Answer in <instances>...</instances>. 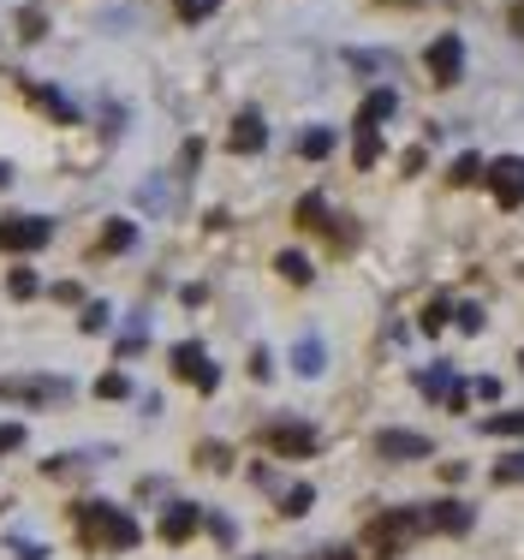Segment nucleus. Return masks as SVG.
<instances>
[{"mask_svg":"<svg viewBox=\"0 0 524 560\" xmlns=\"http://www.w3.org/2000/svg\"><path fill=\"white\" fill-rule=\"evenodd\" d=\"M78 537L90 542V549H102V555H119V549H138V518L126 513V506H114V501H84L78 506Z\"/></svg>","mask_w":524,"mask_h":560,"instance_id":"nucleus-1","label":"nucleus"},{"mask_svg":"<svg viewBox=\"0 0 524 560\" xmlns=\"http://www.w3.org/2000/svg\"><path fill=\"white\" fill-rule=\"evenodd\" d=\"M477 173H482V155H459V162H453V179L459 185H471Z\"/></svg>","mask_w":524,"mask_h":560,"instance_id":"nucleus-27","label":"nucleus"},{"mask_svg":"<svg viewBox=\"0 0 524 560\" xmlns=\"http://www.w3.org/2000/svg\"><path fill=\"white\" fill-rule=\"evenodd\" d=\"M12 555H19V560H48L43 542H24V537H12Z\"/></svg>","mask_w":524,"mask_h":560,"instance_id":"nucleus-29","label":"nucleus"},{"mask_svg":"<svg viewBox=\"0 0 524 560\" xmlns=\"http://www.w3.org/2000/svg\"><path fill=\"white\" fill-rule=\"evenodd\" d=\"M131 238H138V226H131V221H114V226L102 233V250H126Z\"/></svg>","mask_w":524,"mask_h":560,"instance_id":"nucleus-22","label":"nucleus"},{"mask_svg":"<svg viewBox=\"0 0 524 560\" xmlns=\"http://www.w3.org/2000/svg\"><path fill=\"white\" fill-rule=\"evenodd\" d=\"M375 453H382V459H394V465L429 459V435H418V430H382V435H375Z\"/></svg>","mask_w":524,"mask_h":560,"instance_id":"nucleus-8","label":"nucleus"},{"mask_svg":"<svg viewBox=\"0 0 524 560\" xmlns=\"http://www.w3.org/2000/svg\"><path fill=\"white\" fill-rule=\"evenodd\" d=\"M459 328H465V335H477V328H482V311H477V304H465V311H459Z\"/></svg>","mask_w":524,"mask_h":560,"instance_id":"nucleus-32","label":"nucleus"},{"mask_svg":"<svg viewBox=\"0 0 524 560\" xmlns=\"http://www.w3.org/2000/svg\"><path fill=\"white\" fill-rule=\"evenodd\" d=\"M328 150H334V131H328V126H316V131H304V138H299V155H304V162H322Z\"/></svg>","mask_w":524,"mask_h":560,"instance_id":"nucleus-15","label":"nucleus"},{"mask_svg":"<svg viewBox=\"0 0 524 560\" xmlns=\"http://www.w3.org/2000/svg\"><path fill=\"white\" fill-rule=\"evenodd\" d=\"M7 292H12V299H31V292H43V280H36L31 269H19V275L7 280Z\"/></svg>","mask_w":524,"mask_h":560,"instance_id":"nucleus-25","label":"nucleus"},{"mask_svg":"<svg viewBox=\"0 0 524 560\" xmlns=\"http://www.w3.org/2000/svg\"><path fill=\"white\" fill-rule=\"evenodd\" d=\"M418 388H423L429 399H435V394H441V399H447V394H453V370H447V364H435V370H423V376H418Z\"/></svg>","mask_w":524,"mask_h":560,"instance_id":"nucleus-17","label":"nucleus"},{"mask_svg":"<svg viewBox=\"0 0 524 560\" xmlns=\"http://www.w3.org/2000/svg\"><path fill=\"white\" fill-rule=\"evenodd\" d=\"M197 525H203V506H197V501H173L167 513H161V537H167V542H185Z\"/></svg>","mask_w":524,"mask_h":560,"instance_id":"nucleus-11","label":"nucleus"},{"mask_svg":"<svg viewBox=\"0 0 524 560\" xmlns=\"http://www.w3.org/2000/svg\"><path fill=\"white\" fill-rule=\"evenodd\" d=\"M0 399H19V406H54V399H72L66 376H0Z\"/></svg>","mask_w":524,"mask_h":560,"instance_id":"nucleus-2","label":"nucleus"},{"mask_svg":"<svg viewBox=\"0 0 524 560\" xmlns=\"http://www.w3.org/2000/svg\"><path fill=\"white\" fill-rule=\"evenodd\" d=\"M7 185H12V167H7V162H0V191H7Z\"/></svg>","mask_w":524,"mask_h":560,"instance_id":"nucleus-35","label":"nucleus"},{"mask_svg":"<svg viewBox=\"0 0 524 560\" xmlns=\"http://www.w3.org/2000/svg\"><path fill=\"white\" fill-rule=\"evenodd\" d=\"M435 328H447V299H429L423 304V335H435Z\"/></svg>","mask_w":524,"mask_h":560,"instance_id":"nucleus-24","label":"nucleus"},{"mask_svg":"<svg viewBox=\"0 0 524 560\" xmlns=\"http://www.w3.org/2000/svg\"><path fill=\"white\" fill-rule=\"evenodd\" d=\"M311 506V483H299V489H287V513H304Z\"/></svg>","mask_w":524,"mask_h":560,"instance_id":"nucleus-31","label":"nucleus"},{"mask_svg":"<svg viewBox=\"0 0 524 560\" xmlns=\"http://www.w3.org/2000/svg\"><path fill=\"white\" fill-rule=\"evenodd\" d=\"M423 530H471V506L465 501H435V506H423Z\"/></svg>","mask_w":524,"mask_h":560,"instance_id":"nucleus-12","label":"nucleus"},{"mask_svg":"<svg viewBox=\"0 0 524 560\" xmlns=\"http://www.w3.org/2000/svg\"><path fill=\"white\" fill-rule=\"evenodd\" d=\"M226 143H233L238 155H257L263 143H268V131H263V114H257V108H245V114L233 119V138H226Z\"/></svg>","mask_w":524,"mask_h":560,"instance_id":"nucleus-13","label":"nucleus"},{"mask_svg":"<svg viewBox=\"0 0 524 560\" xmlns=\"http://www.w3.org/2000/svg\"><path fill=\"white\" fill-rule=\"evenodd\" d=\"M185 19H203V12H214V0H179Z\"/></svg>","mask_w":524,"mask_h":560,"instance_id":"nucleus-33","label":"nucleus"},{"mask_svg":"<svg viewBox=\"0 0 524 560\" xmlns=\"http://www.w3.org/2000/svg\"><path fill=\"white\" fill-rule=\"evenodd\" d=\"M24 96H31L36 108H48L54 119H60V126H78V119H84V108H78L72 96H60L54 84H24Z\"/></svg>","mask_w":524,"mask_h":560,"instance_id":"nucleus-10","label":"nucleus"},{"mask_svg":"<svg viewBox=\"0 0 524 560\" xmlns=\"http://www.w3.org/2000/svg\"><path fill=\"white\" fill-rule=\"evenodd\" d=\"M275 269H280V275H287V280H292V287H304V280H311V262H304V257H299V250H280V257H275Z\"/></svg>","mask_w":524,"mask_h":560,"instance_id":"nucleus-18","label":"nucleus"},{"mask_svg":"<svg viewBox=\"0 0 524 560\" xmlns=\"http://www.w3.org/2000/svg\"><path fill=\"white\" fill-rule=\"evenodd\" d=\"M48 238H54L48 215H7V221H0V250H7V257H12V250H43Z\"/></svg>","mask_w":524,"mask_h":560,"instance_id":"nucleus-5","label":"nucleus"},{"mask_svg":"<svg viewBox=\"0 0 524 560\" xmlns=\"http://www.w3.org/2000/svg\"><path fill=\"white\" fill-rule=\"evenodd\" d=\"M513 31L524 36V0H519V7H513Z\"/></svg>","mask_w":524,"mask_h":560,"instance_id":"nucleus-34","label":"nucleus"},{"mask_svg":"<svg viewBox=\"0 0 524 560\" xmlns=\"http://www.w3.org/2000/svg\"><path fill=\"white\" fill-rule=\"evenodd\" d=\"M96 394H102V399H126V394H131V382L114 370V376H102V382H96Z\"/></svg>","mask_w":524,"mask_h":560,"instance_id":"nucleus-26","label":"nucleus"},{"mask_svg":"<svg viewBox=\"0 0 524 560\" xmlns=\"http://www.w3.org/2000/svg\"><path fill=\"white\" fill-rule=\"evenodd\" d=\"M173 376H185L197 394H214V388H221V370L209 364V352H203L197 340H179V346H173Z\"/></svg>","mask_w":524,"mask_h":560,"instance_id":"nucleus-4","label":"nucleus"},{"mask_svg":"<svg viewBox=\"0 0 524 560\" xmlns=\"http://www.w3.org/2000/svg\"><path fill=\"white\" fill-rule=\"evenodd\" d=\"M394 108H399L394 90H370L364 108H358V138H382V119H394Z\"/></svg>","mask_w":524,"mask_h":560,"instance_id":"nucleus-9","label":"nucleus"},{"mask_svg":"<svg viewBox=\"0 0 524 560\" xmlns=\"http://www.w3.org/2000/svg\"><path fill=\"white\" fill-rule=\"evenodd\" d=\"M322 364H328V346H322L316 335H304L299 346H292V370H299V376H322Z\"/></svg>","mask_w":524,"mask_h":560,"instance_id":"nucleus-14","label":"nucleus"},{"mask_svg":"<svg viewBox=\"0 0 524 560\" xmlns=\"http://www.w3.org/2000/svg\"><path fill=\"white\" fill-rule=\"evenodd\" d=\"M494 483H524V453H506V459L494 465Z\"/></svg>","mask_w":524,"mask_h":560,"instance_id":"nucleus-23","label":"nucleus"},{"mask_svg":"<svg viewBox=\"0 0 524 560\" xmlns=\"http://www.w3.org/2000/svg\"><path fill=\"white\" fill-rule=\"evenodd\" d=\"M328 560H352V549H328Z\"/></svg>","mask_w":524,"mask_h":560,"instance_id":"nucleus-36","label":"nucleus"},{"mask_svg":"<svg viewBox=\"0 0 524 560\" xmlns=\"http://www.w3.org/2000/svg\"><path fill=\"white\" fill-rule=\"evenodd\" d=\"M19 24H24V36H31V43H36V36H43V31H48V19H43V12H36V7H31V12H24V19H19Z\"/></svg>","mask_w":524,"mask_h":560,"instance_id":"nucleus-30","label":"nucleus"},{"mask_svg":"<svg viewBox=\"0 0 524 560\" xmlns=\"http://www.w3.org/2000/svg\"><path fill=\"white\" fill-rule=\"evenodd\" d=\"M107 316H114V311H107L102 299H90V304H84V316H78V328H84V335H102V328H107Z\"/></svg>","mask_w":524,"mask_h":560,"instance_id":"nucleus-20","label":"nucleus"},{"mask_svg":"<svg viewBox=\"0 0 524 560\" xmlns=\"http://www.w3.org/2000/svg\"><path fill=\"white\" fill-rule=\"evenodd\" d=\"M482 430L489 435H524V411H494V418H482Z\"/></svg>","mask_w":524,"mask_h":560,"instance_id":"nucleus-19","label":"nucleus"},{"mask_svg":"<svg viewBox=\"0 0 524 560\" xmlns=\"http://www.w3.org/2000/svg\"><path fill=\"white\" fill-rule=\"evenodd\" d=\"M24 447V430L19 423H0V453H19Z\"/></svg>","mask_w":524,"mask_h":560,"instance_id":"nucleus-28","label":"nucleus"},{"mask_svg":"<svg viewBox=\"0 0 524 560\" xmlns=\"http://www.w3.org/2000/svg\"><path fill=\"white\" fill-rule=\"evenodd\" d=\"M143 346H150V323H143V316H131V323H126V335H119V358L143 352Z\"/></svg>","mask_w":524,"mask_h":560,"instance_id":"nucleus-16","label":"nucleus"},{"mask_svg":"<svg viewBox=\"0 0 524 560\" xmlns=\"http://www.w3.org/2000/svg\"><path fill=\"white\" fill-rule=\"evenodd\" d=\"M299 226H328V203H322L316 191H311V197H304V203H299Z\"/></svg>","mask_w":524,"mask_h":560,"instance_id":"nucleus-21","label":"nucleus"},{"mask_svg":"<svg viewBox=\"0 0 524 560\" xmlns=\"http://www.w3.org/2000/svg\"><path fill=\"white\" fill-rule=\"evenodd\" d=\"M482 179H489L494 203L501 209H519L524 203V155H501V162L482 167Z\"/></svg>","mask_w":524,"mask_h":560,"instance_id":"nucleus-6","label":"nucleus"},{"mask_svg":"<svg viewBox=\"0 0 524 560\" xmlns=\"http://www.w3.org/2000/svg\"><path fill=\"white\" fill-rule=\"evenodd\" d=\"M263 442L275 447L280 459H311V453H316V430H311V423H268Z\"/></svg>","mask_w":524,"mask_h":560,"instance_id":"nucleus-7","label":"nucleus"},{"mask_svg":"<svg viewBox=\"0 0 524 560\" xmlns=\"http://www.w3.org/2000/svg\"><path fill=\"white\" fill-rule=\"evenodd\" d=\"M423 66H429V78H435L441 90L459 84V78H465V36H459V31H441L435 43H429Z\"/></svg>","mask_w":524,"mask_h":560,"instance_id":"nucleus-3","label":"nucleus"}]
</instances>
